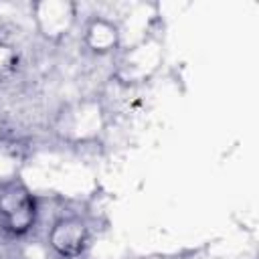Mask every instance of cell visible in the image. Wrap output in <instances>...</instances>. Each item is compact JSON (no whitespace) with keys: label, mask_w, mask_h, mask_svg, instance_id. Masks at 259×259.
<instances>
[{"label":"cell","mask_w":259,"mask_h":259,"mask_svg":"<svg viewBox=\"0 0 259 259\" xmlns=\"http://www.w3.org/2000/svg\"><path fill=\"white\" fill-rule=\"evenodd\" d=\"M36 221V200L24 182L10 180L0 188V229L12 237L26 235Z\"/></svg>","instance_id":"1"},{"label":"cell","mask_w":259,"mask_h":259,"mask_svg":"<svg viewBox=\"0 0 259 259\" xmlns=\"http://www.w3.org/2000/svg\"><path fill=\"white\" fill-rule=\"evenodd\" d=\"M49 245L57 255L65 259H75L83 255L89 245V229L77 217H63L51 227Z\"/></svg>","instance_id":"2"},{"label":"cell","mask_w":259,"mask_h":259,"mask_svg":"<svg viewBox=\"0 0 259 259\" xmlns=\"http://www.w3.org/2000/svg\"><path fill=\"white\" fill-rule=\"evenodd\" d=\"M75 18V10L69 2H40L36 4V20L47 36L65 34Z\"/></svg>","instance_id":"3"},{"label":"cell","mask_w":259,"mask_h":259,"mask_svg":"<svg viewBox=\"0 0 259 259\" xmlns=\"http://www.w3.org/2000/svg\"><path fill=\"white\" fill-rule=\"evenodd\" d=\"M85 47L95 55H109L119 47V28L115 22L97 16L85 28Z\"/></svg>","instance_id":"4"}]
</instances>
